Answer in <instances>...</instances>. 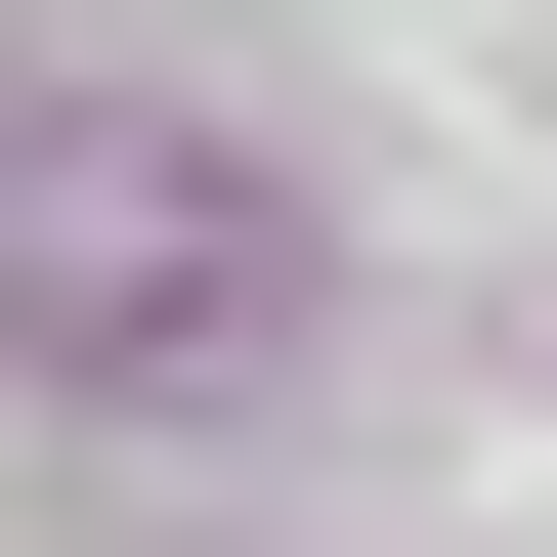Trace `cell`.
Masks as SVG:
<instances>
[{
	"mask_svg": "<svg viewBox=\"0 0 557 557\" xmlns=\"http://www.w3.org/2000/svg\"><path fill=\"white\" fill-rule=\"evenodd\" d=\"M44 172H86V214H44V386H129V344H214V300H258V214H214V172L129 129V86H86Z\"/></svg>",
	"mask_w": 557,
	"mask_h": 557,
	"instance_id": "obj_1",
	"label": "cell"
}]
</instances>
